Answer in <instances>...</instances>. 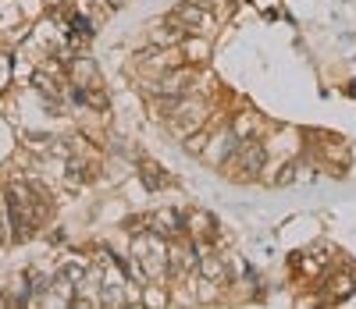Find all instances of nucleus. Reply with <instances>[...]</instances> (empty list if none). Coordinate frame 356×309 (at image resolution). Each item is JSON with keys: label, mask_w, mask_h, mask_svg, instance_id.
<instances>
[{"label": "nucleus", "mask_w": 356, "mask_h": 309, "mask_svg": "<svg viewBox=\"0 0 356 309\" xmlns=\"http://www.w3.org/2000/svg\"><path fill=\"white\" fill-rule=\"evenodd\" d=\"M200 125H203V103H193L189 97H182V107H178L168 121V132H175L178 139H189Z\"/></svg>", "instance_id": "1"}, {"label": "nucleus", "mask_w": 356, "mask_h": 309, "mask_svg": "<svg viewBox=\"0 0 356 309\" xmlns=\"http://www.w3.org/2000/svg\"><path fill=\"white\" fill-rule=\"evenodd\" d=\"M239 146H243V139L235 135V128H221V132L211 139V146H203L200 157L211 160V164H218V167H225V164L235 157V149H239Z\"/></svg>", "instance_id": "2"}, {"label": "nucleus", "mask_w": 356, "mask_h": 309, "mask_svg": "<svg viewBox=\"0 0 356 309\" xmlns=\"http://www.w3.org/2000/svg\"><path fill=\"white\" fill-rule=\"evenodd\" d=\"M264 160H267V149H264L257 139H243V146L235 149V157H232V164H235V171H239V178L260 174Z\"/></svg>", "instance_id": "3"}, {"label": "nucleus", "mask_w": 356, "mask_h": 309, "mask_svg": "<svg viewBox=\"0 0 356 309\" xmlns=\"http://www.w3.org/2000/svg\"><path fill=\"white\" fill-rule=\"evenodd\" d=\"M203 18H207V15H203V8L196 4V0H189V4L175 8L164 22H168V25H175V28H182V33H196V28L203 25Z\"/></svg>", "instance_id": "4"}, {"label": "nucleus", "mask_w": 356, "mask_h": 309, "mask_svg": "<svg viewBox=\"0 0 356 309\" xmlns=\"http://www.w3.org/2000/svg\"><path fill=\"white\" fill-rule=\"evenodd\" d=\"M150 231L161 235V238H175V235H182V217H178L175 210H161V213H154Z\"/></svg>", "instance_id": "5"}, {"label": "nucleus", "mask_w": 356, "mask_h": 309, "mask_svg": "<svg viewBox=\"0 0 356 309\" xmlns=\"http://www.w3.org/2000/svg\"><path fill=\"white\" fill-rule=\"evenodd\" d=\"M186 36H189V33H182V28H175V25H168V22L150 28V43H154V47H175V43H182Z\"/></svg>", "instance_id": "6"}, {"label": "nucleus", "mask_w": 356, "mask_h": 309, "mask_svg": "<svg viewBox=\"0 0 356 309\" xmlns=\"http://www.w3.org/2000/svg\"><path fill=\"white\" fill-rule=\"evenodd\" d=\"M353 281H356V274H339V277H332V302H339V299H346L349 292H353Z\"/></svg>", "instance_id": "7"}, {"label": "nucleus", "mask_w": 356, "mask_h": 309, "mask_svg": "<svg viewBox=\"0 0 356 309\" xmlns=\"http://www.w3.org/2000/svg\"><path fill=\"white\" fill-rule=\"evenodd\" d=\"M200 274L207 277V281H221V277H225L228 270H225V263H221V260L207 256V260H200Z\"/></svg>", "instance_id": "8"}, {"label": "nucleus", "mask_w": 356, "mask_h": 309, "mask_svg": "<svg viewBox=\"0 0 356 309\" xmlns=\"http://www.w3.org/2000/svg\"><path fill=\"white\" fill-rule=\"evenodd\" d=\"M182 43H186V60H203L207 53H211V50H207V43H200V40H189L186 36Z\"/></svg>", "instance_id": "9"}, {"label": "nucleus", "mask_w": 356, "mask_h": 309, "mask_svg": "<svg viewBox=\"0 0 356 309\" xmlns=\"http://www.w3.org/2000/svg\"><path fill=\"white\" fill-rule=\"evenodd\" d=\"M300 174H307V167H300V164H285V167L278 171V178H275V181H278V185H292Z\"/></svg>", "instance_id": "10"}, {"label": "nucleus", "mask_w": 356, "mask_h": 309, "mask_svg": "<svg viewBox=\"0 0 356 309\" xmlns=\"http://www.w3.org/2000/svg\"><path fill=\"white\" fill-rule=\"evenodd\" d=\"M143 181L150 185V189H164V178H161V167H154V164H143Z\"/></svg>", "instance_id": "11"}, {"label": "nucleus", "mask_w": 356, "mask_h": 309, "mask_svg": "<svg viewBox=\"0 0 356 309\" xmlns=\"http://www.w3.org/2000/svg\"><path fill=\"white\" fill-rule=\"evenodd\" d=\"M235 135H239V139H250L253 135V114H239V121H235Z\"/></svg>", "instance_id": "12"}, {"label": "nucleus", "mask_w": 356, "mask_h": 309, "mask_svg": "<svg viewBox=\"0 0 356 309\" xmlns=\"http://www.w3.org/2000/svg\"><path fill=\"white\" fill-rule=\"evenodd\" d=\"M72 28H75V36H82V40L93 36V22L82 18V15H75V18H72Z\"/></svg>", "instance_id": "13"}, {"label": "nucleus", "mask_w": 356, "mask_h": 309, "mask_svg": "<svg viewBox=\"0 0 356 309\" xmlns=\"http://www.w3.org/2000/svg\"><path fill=\"white\" fill-rule=\"evenodd\" d=\"M122 4H125V0H107V8H111V11H118Z\"/></svg>", "instance_id": "14"}, {"label": "nucleus", "mask_w": 356, "mask_h": 309, "mask_svg": "<svg viewBox=\"0 0 356 309\" xmlns=\"http://www.w3.org/2000/svg\"><path fill=\"white\" fill-rule=\"evenodd\" d=\"M4 302H8V299H4V295H0V306H4Z\"/></svg>", "instance_id": "15"}]
</instances>
